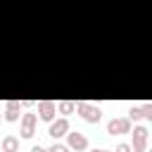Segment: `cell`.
<instances>
[{
    "instance_id": "cell-9",
    "label": "cell",
    "mask_w": 152,
    "mask_h": 152,
    "mask_svg": "<svg viewBox=\"0 0 152 152\" xmlns=\"http://www.w3.org/2000/svg\"><path fill=\"white\" fill-rule=\"evenodd\" d=\"M5 119L7 121H19V100H10L5 107Z\"/></svg>"
},
{
    "instance_id": "cell-8",
    "label": "cell",
    "mask_w": 152,
    "mask_h": 152,
    "mask_svg": "<svg viewBox=\"0 0 152 152\" xmlns=\"http://www.w3.org/2000/svg\"><path fill=\"white\" fill-rule=\"evenodd\" d=\"M152 119V107L142 104V107H131L128 109V121H138V119Z\"/></svg>"
},
{
    "instance_id": "cell-11",
    "label": "cell",
    "mask_w": 152,
    "mask_h": 152,
    "mask_svg": "<svg viewBox=\"0 0 152 152\" xmlns=\"http://www.w3.org/2000/svg\"><path fill=\"white\" fill-rule=\"evenodd\" d=\"M57 107H59V112H62V114H71V112L76 109V102H71V100H64V102H59Z\"/></svg>"
},
{
    "instance_id": "cell-13",
    "label": "cell",
    "mask_w": 152,
    "mask_h": 152,
    "mask_svg": "<svg viewBox=\"0 0 152 152\" xmlns=\"http://www.w3.org/2000/svg\"><path fill=\"white\" fill-rule=\"evenodd\" d=\"M114 152H131V145H128V142H119Z\"/></svg>"
},
{
    "instance_id": "cell-6",
    "label": "cell",
    "mask_w": 152,
    "mask_h": 152,
    "mask_svg": "<svg viewBox=\"0 0 152 152\" xmlns=\"http://www.w3.org/2000/svg\"><path fill=\"white\" fill-rule=\"evenodd\" d=\"M66 140H69V147L71 150H86L88 147V138L78 131H66Z\"/></svg>"
},
{
    "instance_id": "cell-4",
    "label": "cell",
    "mask_w": 152,
    "mask_h": 152,
    "mask_svg": "<svg viewBox=\"0 0 152 152\" xmlns=\"http://www.w3.org/2000/svg\"><path fill=\"white\" fill-rule=\"evenodd\" d=\"M55 114H57V104L55 102H50V100H40L38 102V116L43 121H52Z\"/></svg>"
},
{
    "instance_id": "cell-12",
    "label": "cell",
    "mask_w": 152,
    "mask_h": 152,
    "mask_svg": "<svg viewBox=\"0 0 152 152\" xmlns=\"http://www.w3.org/2000/svg\"><path fill=\"white\" fill-rule=\"evenodd\" d=\"M48 152H69V145H62V142H55L48 147Z\"/></svg>"
},
{
    "instance_id": "cell-16",
    "label": "cell",
    "mask_w": 152,
    "mask_h": 152,
    "mask_svg": "<svg viewBox=\"0 0 152 152\" xmlns=\"http://www.w3.org/2000/svg\"><path fill=\"white\" fill-rule=\"evenodd\" d=\"M131 152H145V150H131Z\"/></svg>"
},
{
    "instance_id": "cell-1",
    "label": "cell",
    "mask_w": 152,
    "mask_h": 152,
    "mask_svg": "<svg viewBox=\"0 0 152 152\" xmlns=\"http://www.w3.org/2000/svg\"><path fill=\"white\" fill-rule=\"evenodd\" d=\"M78 114H81L88 124H97V121L102 119L100 107H95V104H90V102H78Z\"/></svg>"
},
{
    "instance_id": "cell-10",
    "label": "cell",
    "mask_w": 152,
    "mask_h": 152,
    "mask_svg": "<svg viewBox=\"0 0 152 152\" xmlns=\"http://www.w3.org/2000/svg\"><path fill=\"white\" fill-rule=\"evenodd\" d=\"M2 152H19V140L14 135H5L2 138Z\"/></svg>"
},
{
    "instance_id": "cell-17",
    "label": "cell",
    "mask_w": 152,
    "mask_h": 152,
    "mask_svg": "<svg viewBox=\"0 0 152 152\" xmlns=\"http://www.w3.org/2000/svg\"><path fill=\"white\" fill-rule=\"evenodd\" d=\"M0 119H2V114H0Z\"/></svg>"
},
{
    "instance_id": "cell-15",
    "label": "cell",
    "mask_w": 152,
    "mask_h": 152,
    "mask_svg": "<svg viewBox=\"0 0 152 152\" xmlns=\"http://www.w3.org/2000/svg\"><path fill=\"white\" fill-rule=\"evenodd\" d=\"M93 152H109V150H93Z\"/></svg>"
},
{
    "instance_id": "cell-14",
    "label": "cell",
    "mask_w": 152,
    "mask_h": 152,
    "mask_svg": "<svg viewBox=\"0 0 152 152\" xmlns=\"http://www.w3.org/2000/svg\"><path fill=\"white\" fill-rule=\"evenodd\" d=\"M31 152H48V147H40V145H36V147H33Z\"/></svg>"
},
{
    "instance_id": "cell-5",
    "label": "cell",
    "mask_w": 152,
    "mask_h": 152,
    "mask_svg": "<svg viewBox=\"0 0 152 152\" xmlns=\"http://www.w3.org/2000/svg\"><path fill=\"white\" fill-rule=\"evenodd\" d=\"M131 150H147V128L133 126V147Z\"/></svg>"
},
{
    "instance_id": "cell-7",
    "label": "cell",
    "mask_w": 152,
    "mask_h": 152,
    "mask_svg": "<svg viewBox=\"0 0 152 152\" xmlns=\"http://www.w3.org/2000/svg\"><path fill=\"white\" fill-rule=\"evenodd\" d=\"M66 131H69V121H66V119H57V121L52 119V121H50L48 133H50L55 140H57V138H62V135H66Z\"/></svg>"
},
{
    "instance_id": "cell-2",
    "label": "cell",
    "mask_w": 152,
    "mask_h": 152,
    "mask_svg": "<svg viewBox=\"0 0 152 152\" xmlns=\"http://www.w3.org/2000/svg\"><path fill=\"white\" fill-rule=\"evenodd\" d=\"M36 121H38V116L36 114H31V112H26V114H21V138H33V133H36Z\"/></svg>"
},
{
    "instance_id": "cell-3",
    "label": "cell",
    "mask_w": 152,
    "mask_h": 152,
    "mask_svg": "<svg viewBox=\"0 0 152 152\" xmlns=\"http://www.w3.org/2000/svg\"><path fill=\"white\" fill-rule=\"evenodd\" d=\"M107 133H112V135L131 133V121H128V119H112V121L107 124Z\"/></svg>"
}]
</instances>
